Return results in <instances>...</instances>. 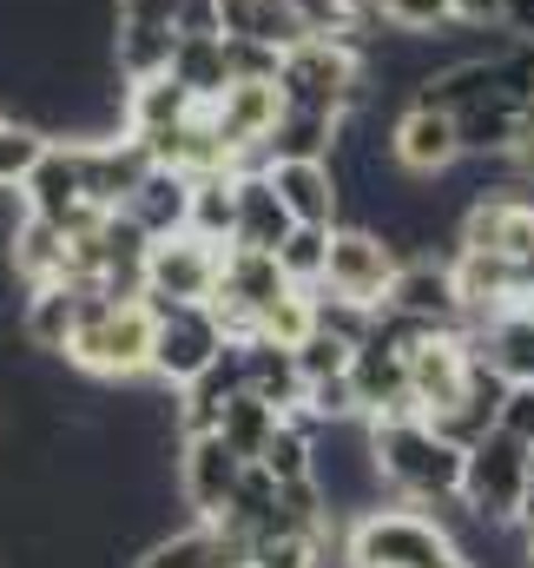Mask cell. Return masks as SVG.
<instances>
[{
	"mask_svg": "<svg viewBox=\"0 0 534 568\" xmlns=\"http://www.w3.org/2000/svg\"><path fill=\"white\" fill-rule=\"evenodd\" d=\"M330 232H337V225H297V232L277 245V265L290 272V284H304V291H317V284H324V265H330Z\"/></svg>",
	"mask_w": 534,
	"mask_h": 568,
	"instance_id": "cell-29",
	"label": "cell"
},
{
	"mask_svg": "<svg viewBox=\"0 0 534 568\" xmlns=\"http://www.w3.org/2000/svg\"><path fill=\"white\" fill-rule=\"evenodd\" d=\"M469 344H475V357H489L509 384H534V304L495 311L489 324L469 331Z\"/></svg>",
	"mask_w": 534,
	"mask_h": 568,
	"instance_id": "cell-18",
	"label": "cell"
},
{
	"mask_svg": "<svg viewBox=\"0 0 534 568\" xmlns=\"http://www.w3.org/2000/svg\"><path fill=\"white\" fill-rule=\"evenodd\" d=\"M172 80L192 87L198 106H218L225 87L238 80L232 73V40L225 33H178V53H172Z\"/></svg>",
	"mask_w": 534,
	"mask_h": 568,
	"instance_id": "cell-20",
	"label": "cell"
},
{
	"mask_svg": "<svg viewBox=\"0 0 534 568\" xmlns=\"http://www.w3.org/2000/svg\"><path fill=\"white\" fill-rule=\"evenodd\" d=\"M469 377H475V344H469V331H429V337L409 344V397H415L422 417H442V410L469 390Z\"/></svg>",
	"mask_w": 534,
	"mask_h": 568,
	"instance_id": "cell-11",
	"label": "cell"
},
{
	"mask_svg": "<svg viewBox=\"0 0 534 568\" xmlns=\"http://www.w3.org/2000/svg\"><path fill=\"white\" fill-rule=\"evenodd\" d=\"M7 120H13V113H7V106H0V126H7Z\"/></svg>",
	"mask_w": 534,
	"mask_h": 568,
	"instance_id": "cell-42",
	"label": "cell"
},
{
	"mask_svg": "<svg viewBox=\"0 0 534 568\" xmlns=\"http://www.w3.org/2000/svg\"><path fill=\"white\" fill-rule=\"evenodd\" d=\"M218 529L212 523H192V529H172L158 542H145L126 568H218Z\"/></svg>",
	"mask_w": 534,
	"mask_h": 568,
	"instance_id": "cell-27",
	"label": "cell"
},
{
	"mask_svg": "<svg viewBox=\"0 0 534 568\" xmlns=\"http://www.w3.org/2000/svg\"><path fill=\"white\" fill-rule=\"evenodd\" d=\"M198 239L212 245H238V172H212V179H192V225Z\"/></svg>",
	"mask_w": 534,
	"mask_h": 568,
	"instance_id": "cell-25",
	"label": "cell"
},
{
	"mask_svg": "<svg viewBox=\"0 0 534 568\" xmlns=\"http://www.w3.org/2000/svg\"><path fill=\"white\" fill-rule=\"evenodd\" d=\"M192 113H198V100H192V87L172 80V67L152 73V80H126V133H133V140L172 133V126H185Z\"/></svg>",
	"mask_w": 534,
	"mask_h": 568,
	"instance_id": "cell-19",
	"label": "cell"
},
{
	"mask_svg": "<svg viewBox=\"0 0 534 568\" xmlns=\"http://www.w3.org/2000/svg\"><path fill=\"white\" fill-rule=\"evenodd\" d=\"M290 232H297V219L284 212V199H277V185H270V165L265 172H238V245L277 252Z\"/></svg>",
	"mask_w": 534,
	"mask_h": 568,
	"instance_id": "cell-22",
	"label": "cell"
},
{
	"mask_svg": "<svg viewBox=\"0 0 534 568\" xmlns=\"http://www.w3.org/2000/svg\"><path fill=\"white\" fill-rule=\"evenodd\" d=\"M390 159H397L409 179H442V172H455V165L469 159V152H462L455 113L409 100V106L397 113V126H390Z\"/></svg>",
	"mask_w": 534,
	"mask_h": 568,
	"instance_id": "cell-12",
	"label": "cell"
},
{
	"mask_svg": "<svg viewBox=\"0 0 534 568\" xmlns=\"http://www.w3.org/2000/svg\"><path fill=\"white\" fill-rule=\"evenodd\" d=\"M462 27H509V0H455Z\"/></svg>",
	"mask_w": 534,
	"mask_h": 568,
	"instance_id": "cell-35",
	"label": "cell"
},
{
	"mask_svg": "<svg viewBox=\"0 0 534 568\" xmlns=\"http://www.w3.org/2000/svg\"><path fill=\"white\" fill-rule=\"evenodd\" d=\"M402 317H422V324H442V331H462V284L455 265H435V258H402L397 284L383 297Z\"/></svg>",
	"mask_w": 534,
	"mask_h": 568,
	"instance_id": "cell-17",
	"label": "cell"
},
{
	"mask_svg": "<svg viewBox=\"0 0 534 568\" xmlns=\"http://www.w3.org/2000/svg\"><path fill=\"white\" fill-rule=\"evenodd\" d=\"M528 463H534V443L515 436V429H489L469 463H462V509L475 523H522V503H528Z\"/></svg>",
	"mask_w": 534,
	"mask_h": 568,
	"instance_id": "cell-5",
	"label": "cell"
},
{
	"mask_svg": "<svg viewBox=\"0 0 534 568\" xmlns=\"http://www.w3.org/2000/svg\"><path fill=\"white\" fill-rule=\"evenodd\" d=\"M80 317H86V284L80 278L33 284L27 304H20V344L40 351V357H66L73 337H80Z\"/></svg>",
	"mask_w": 534,
	"mask_h": 568,
	"instance_id": "cell-15",
	"label": "cell"
},
{
	"mask_svg": "<svg viewBox=\"0 0 534 568\" xmlns=\"http://www.w3.org/2000/svg\"><path fill=\"white\" fill-rule=\"evenodd\" d=\"M145 304H152V297H145ZM152 317H158V337H152V384H158V390L198 384V377L225 357V344H232V331L218 324L212 304H152Z\"/></svg>",
	"mask_w": 534,
	"mask_h": 568,
	"instance_id": "cell-6",
	"label": "cell"
},
{
	"mask_svg": "<svg viewBox=\"0 0 534 568\" xmlns=\"http://www.w3.org/2000/svg\"><path fill=\"white\" fill-rule=\"evenodd\" d=\"M522 523H534V463H528V503H522Z\"/></svg>",
	"mask_w": 534,
	"mask_h": 568,
	"instance_id": "cell-37",
	"label": "cell"
},
{
	"mask_svg": "<svg viewBox=\"0 0 534 568\" xmlns=\"http://www.w3.org/2000/svg\"><path fill=\"white\" fill-rule=\"evenodd\" d=\"M350 113H317V106H284L277 133L265 140V159H337Z\"/></svg>",
	"mask_w": 534,
	"mask_h": 568,
	"instance_id": "cell-23",
	"label": "cell"
},
{
	"mask_svg": "<svg viewBox=\"0 0 534 568\" xmlns=\"http://www.w3.org/2000/svg\"><path fill=\"white\" fill-rule=\"evenodd\" d=\"M218 7H225V33H232V40H265V47H297V40H310L290 0H218Z\"/></svg>",
	"mask_w": 534,
	"mask_h": 568,
	"instance_id": "cell-24",
	"label": "cell"
},
{
	"mask_svg": "<svg viewBox=\"0 0 534 568\" xmlns=\"http://www.w3.org/2000/svg\"><path fill=\"white\" fill-rule=\"evenodd\" d=\"M397 272H402V245L397 239H383L377 225H337V232H330V265H324V284H317V291L383 311V297H390Z\"/></svg>",
	"mask_w": 534,
	"mask_h": 568,
	"instance_id": "cell-7",
	"label": "cell"
},
{
	"mask_svg": "<svg viewBox=\"0 0 534 568\" xmlns=\"http://www.w3.org/2000/svg\"><path fill=\"white\" fill-rule=\"evenodd\" d=\"M270 185L297 225H343V172L337 159H270Z\"/></svg>",
	"mask_w": 534,
	"mask_h": 568,
	"instance_id": "cell-16",
	"label": "cell"
},
{
	"mask_svg": "<svg viewBox=\"0 0 534 568\" xmlns=\"http://www.w3.org/2000/svg\"><path fill=\"white\" fill-rule=\"evenodd\" d=\"M277 87L290 106H317V113L377 106V73L357 40H297L277 67Z\"/></svg>",
	"mask_w": 534,
	"mask_h": 568,
	"instance_id": "cell-4",
	"label": "cell"
},
{
	"mask_svg": "<svg viewBox=\"0 0 534 568\" xmlns=\"http://www.w3.org/2000/svg\"><path fill=\"white\" fill-rule=\"evenodd\" d=\"M343 556H350V568H442L462 549H455L449 516H422L415 503H402V509L377 503L343 523Z\"/></svg>",
	"mask_w": 534,
	"mask_h": 568,
	"instance_id": "cell-3",
	"label": "cell"
},
{
	"mask_svg": "<svg viewBox=\"0 0 534 568\" xmlns=\"http://www.w3.org/2000/svg\"><path fill=\"white\" fill-rule=\"evenodd\" d=\"M310 331H317V291H304V284H297V291H284L265 317H258V337L284 344V351H297Z\"/></svg>",
	"mask_w": 534,
	"mask_h": 568,
	"instance_id": "cell-30",
	"label": "cell"
},
{
	"mask_svg": "<svg viewBox=\"0 0 534 568\" xmlns=\"http://www.w3.org/2000/svg\"><path fill=\"white\" fill-rule=\"evenodd\" d=\"M383 27H397V33H442V27H455V0H383Z\"/></svg>",
	"mask_w": 534,
	"mask_h": 568,
	"instance_id": "cell-31",
	"label": "cell"
},
{
	"mask_svg": "<svg viewBox=\"0 0 534 568\" xmlns=\"http://www.w3.org/2000/svg\"><path fill=\"white\" fill-rule=\"evenodd\" d=\"M277 424H284V410H277V404L251 397V390H238V397L225 404V417H218V436H225L245 463H258V456H265V443L277 436Z\"/></svg>",
	"mask_w": 534,
	"mask_h": 568,
	"instance_id": "cell-26",
	"label": "cell"
},
{
	"mask_svg": "<svg viewBox=\"0 0 534 568\" xmlns=\"http://www.w3.org/2000/svg\"><path fill=\"white\" fill-rule=\"evenodd\" d=\"M502 429H515V436H528L534 443V384H515V390H509V404H502Z\"/></svg>",
	"mask_w": 534,
	"mask_h": 568,
	"instance_id": "cell-34",
	"label": "cell"
},
{
	"mask_svg": "<svg viewBox=\"0 0 534 568\" xmlns=\"http://www.w3.org/2000/svg\"><path fill=\"white\" fill-rule=\"evenodd\" d=\"M509 33L515 40H534V0H509Z\"/></svg>",
	"mask_w": 534,
	"mask_h": 568,
	"instance_id": "cell-36",
	"label": "cell"
},
{
	"mask_svg": "<svg viewBox=\"0 0 534 568\" xmlns=\"http://www.w3.org/2000/svg\"><path fill=\"white\" fill-rule=\"evenodd\" d=\"M7 424H13V410H7V390H0V436H7Z\"/></svg>",
	"mask_w": 534,
	"mask_h": 568,
	"instance_id": "cell-38",
	"label": "cell"
},
{
	"mask_svg": "<svg viewBox=\"0 0 534 568\" xmlns=\"http://www.w3.org/2000/svg\"><path fill=\"white\" fill-rule=\"evenodd\" d=\"M377 429V469H383V489L415 503V509H449L462 496V463L469 449L449 443L429 417H370Z\"/></svg>",
	"mask_w": 534,
	"mask_h": 568,
	"instance_id": "cell-1",
	"label": "cell"
},
{
	"mask_svg": "<svg viewBox=\"0 0 534 568\" xmlns=\"http://www.w3.org/2000/svg\"><path fill=\"white\" fill-rule=\"evenodd\" d=\"M284 291H297V284H290V272L277 265V252L232 245V252H225V278H218L212 311H218V324H225L232 337H258V317H265Z\"/></svg>",
	"mask_w": 534,
	"mask_h": 568,
	"instance_id": "cell-10",
	"label": "cell"
},
{
	"mask_svg": "<svg viewBox=\"0 0 534 568\" xmlns=\"http://www.w3.org/2000/svg\"><path fill=\"white\" fill-rule=\"evenodd\" d=\"M455 245H462V252H495V258L528 265L534 258V199H522V192H482V199L462 212Z\"/></svg>",
	"mask_w": 534,
	"mask_h": 568,
	"instance_id": "cell-13",
	"label": "cell"
},
{
	"mask_svg": "<svg viewBox=\"0 0 534 568\" xmlns=\"http://www.w3.org/2000/svg\"><path fill=\"white\" fill-rule=\"evenodd\" d=\"M528 80H534V40H528Z\"/></svg>",
	"mask_w": 534,
	"mask_h": 568,
	"instance_id": "cell-40",
	"label": "cell"
},
{
	"mask_svg": "<svg viewBox=\"0 0 534 568\" xmlns=\"http://www.w3.org/2000/svg\"><path fill=\"white\" fill-rule=\"evenodd\" d=\"M528 278H534V258H528Z\"/></svg>",
	"mask_w": 534,
	"mask_h": 568,
	"instance_id": "cell-43",
	"label": "cell"
},
{
	"mask_svg": "<svg viewBox=\"0 0 534 568\" xmlns=\"http://www.w3.org/2000/svg\"><path fill=\"white\" fill-rule=\"evenodd\" d=\"M245 469H251V463H245L218 429L185 436V443H178V463H172V483H178V503L192 509V523H225L232 503H238Z\"/></svg>",
	"mask_w": 534,
	"mask_h": 568,
	"instance_id": "cell-8",
	"label": "cell"
},
{
	"mask_svg": "<svg viewBox=\"0 0 534 568\" xmlns=\"http://www.w3.org/2000/svg\"><path fill=\"white\" fill-rule=\"evenodd\" d=\"M53 133L33 126V120H7L0 126V199H20V185L33 179V165L47 159Z\"/></svg>",
	"mask_w": 534,
	"mask_h": 568,
	"instance_id": "cell-28",
	"label": "cell"
},
{
	"mask_svg": "<svg viewBox=\"0 0 534 568\" xmlns=\"http://www.w3.org/2000/svg\"><path fill=\"white\" fill-rule=\"evenodd\" d=\"M152 337H158V317L145 297H113V291L86 284V317H80L66 364L100 384H138V377H152Z\"/></svg>",
	"mask_w": 534,
	"mask_h": 568,
	"instance_id": "cell-2",
	"label": "cell"
},
{
	"mask_svg": "<svg viewBox=\"0 0 534 568\" xmlns=\"http://www.w3.org/2000/svg\"><path fill=\"white\" fill-rule=\"evenodd\" d=\"M522 529H528V568H534V523H522Z\"/></svg>",
	"mask_w": 534,
	"mask_h": 568,
	"instance_id": "cell-39",
	"label": "cell"
},
{
	"mask_svg": "<svg viewBox=\"0 0 534 568\" xmlns=\"http://www.w3.org/2000/svg\"><path fill=\"white\" fill-rule=\"evenodd\" d=\"M218 278H225V245H212L198 232L152 239V252H145V297L152 304H212Z\"/></svg>",
	"mask_w": 534,
	"mask_h": 568,
	"instance_id": "cell-9",
	"label": "cell"
},
{
	"mask_svg": "<svg viewBox=\"0 0 534 568\" xmlns=\"http://www.w3.org/2000/svg\"><path fill=\"white\" fill-rule=\"evenodd\" d=\"M120 212H133L152 239H172V232H185V225H192V179H185V172H172V165H152V172L138 179V192L120 205Z\"/></svg>",
	"mask_w": 534,
	"mask_h": 568,
	"instance_id": "cell-21",
	"label": "cell"
},
{
	"mask_svg": "<svg viewBox=\"0 0 534 568\" xmlns=\"http://www.w3.org/2000/svg\"><path fill=\"white\" fill-rule=\"evenodd\" d=\"M225 40H232V33H225ZM284 53H290V47H265V40H232V73H238V80H277Z\"/></svg>",
	"mask_w": 534,
	"mask_h": 568,
	"instance_id": "cell-32",
	"label": "cell"
},
{
	"mask_svg": "<svg viewBox=\"0 0 534 568\" xmlns=\"http://www.w3.org/2000/svg\"><path fill=\"white\" fill-rule=\"evenodd\" d=\"M178 33H225V7L218 0H185L178 7Z\"/></svg>",
	"mask_w": 534,
	"mask_h": 568,
	"instance_id": "cell-33",
	"label": "cell"
},
{
	"mask_svg": "<svg viewBox=\"0 0 534 568\" xmlns=\"http://www.w3.org/2000/svg\"><path fill=\"white\" fill-rule=\"evenodd\" d=\"M218 568H251V562H218Z\"/></svg>",
	"mask_w": 534,
	"mask_h": 568,
	"instance_id": "cell-41",
	"label": "cell"
},
{
	"mask_svg": "<svg viewBox=\"0 0 534 568\" xmlns=\"http://www.w3.org/2000/svg\"><path fill=\"white\" fill-rule=\"evenodd\" d=\"M350 390H357V410L363 417H409L415 397H409V351H402L390 331H370L350 357ZM422 417V410H415Z\"/></svg>",
	"mask_w": 534,
	"mask_h": 568,
	"instance_id": "cell-14",
	"label": "cell"
}]
</instances>
